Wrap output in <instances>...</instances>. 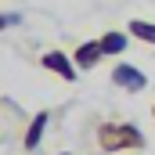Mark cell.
Wrapping results in <instances>:
<instances>
[{"label":"cell","instance_id":"8","mask_svg":"<svg viewBox=\"0 0 155 155\" xmlns=\"http://www.w3.org/2000/svg\"><path fill=\"white\" fill-rule=\"evenodd\" d=\"M18 22H22V15H15V11H11V15H0V29H11V25H18Z\"/></svg>","mask_w":155,"mask_h":155},{"label":"cell","instance_id":"6","mask_svg":"<svg viewBox=\"0 0 155 155\" xmlns=\"http://www.w3.org/2000/svg\"><path fill=\"white\" fill-rule=\"evenodd\" d=\"M97 43H101L105 58H112V54H123V51L130 47V33H123V29H108V33L97 36Z\"/></svg>","mask_w":155,"mask_h":155},{"label":"cell","instance_id":"7","mask_svg":"<svg viewBox=\"0 0 155 155\" xmlns=\"http://www.w3.org/2000/svg\"><path fill=\"white\" fill-rule=\"evenodd\" d=\"M126 33H130L134 40H141V43H152V47H155V22L130 18V22H126Z\"/></svg>","mask_w":155,"mask_h":155},{"label":"cell","instance_id":"10","mask_svg":"<svg viewBox=\"0 0 155 155\" xmlns=\"http://www.w3.org/2000/svg\"><path fill=\"white\" fill-rule=\"evenodd\" d=\"M61 155H72V152H61Z\"/></svg>","mask_w":155,"mask_h":155},{"label":"cell","instance_id":"4","mask_svg":"<svg viewBox=\"0 0 155 155\" xmlns=\"http://www.w3.org/2000/svg\"><path fill=\"white\" fill-rule=\"evenodd\" d=\"M101 58H105V51H101V43H97V40H83L76 51H72V61H76L79 72L97 69V65H101Z\"/></svg>","mask_w":155,"mask_h":155},{"label":"cell","instance_id":"11","mask_svg":"<svg viewBox=\"0 0 155 155\" xmlns=\"http://www.w3.org/2000/svg\"><path fill=\"white\" fill-rule=\"evenodd\" d=\"M130 155H141V152H130Z\"/></svg>","mask_w":155,"mask_h":155},{"label":"cell","instance_id":"1","mask_svg":"<svg viewBox=\"0 0 155 155\" xmlns=\"http://www.w3.org/2000/svg\"><path fill=\"white\" fill-rule=\"evenodd\" d=\"M94 144L101 155H123V152H144V134L130 119H101L94 126Z\"/></svg>","mask_w":155,"mask_h":155},{"label":"cell","instance_id":"3","mask_svg":"<svg viewBox=\"0 0 155 155\" xmlns=\"http://www.w3.org/2000/svg\"><path fill=\"white\" fill-rule=\"evenodd\" d=\"M112 87H116V90H126V94H141V90L148 87V76H144L137 65L119 61V65H112Z\"/></svg>","mask_w":155,"mask_h":155},{"label":"cell","instance_id":"9","mask_svg":"<svg viewBox=\"0 0 155 155\" xmlns=\"http://www.w3.org/2000/svg\"><path fill=\"white\" fill-rule=\"evenodd\" d=\"M152 119H155V101H152Z\"/></svg>","mask_w":155,"mask_h":155},{"label":"cell","instance_id":"2","mask_svg":"<svg viewBox=\"0 0 155 155\" xmlns=\"http://www.w3.org/2000/svg\"><path fill=\"white\" fill-rule=\"evenodd\" d=\"M40 65L47 69V72H54L58 79H65V83H76L79 79V69H76V61H72V54H65V51H43L40 54Z\"/></svg>","mask_w":155,"mask_h":155},{"label":"cell","instance_id":"5","mask_svg":"<svg viewBox=\"0 0 155 155\" xmlns=\"http://www.w3.org/2000/svg\"><path fill=\"white\" fill-rule=\"evenodd\" d=\"M47 123H51V112H47V108H40L36 116L25 123V134H22V148H25V152H36V148H40V141H43V130H47Z\"/></svg>","mask_w":155,"mask_h":155}]
</instances>
